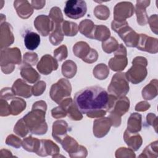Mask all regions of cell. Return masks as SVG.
Instances as JSON below:
<instances>
[{"instance_id": "1", "label": "cell", "mask_w": 158, "mask_h": 158, "mask_svg": "<svg viewBox=\"0 0 158 158\" xmlns=\"http://www.w3.org/2000/svg\"><path fill=\"white\" fill-rule=\"evenodd\" d=\"M117 99L102 88L93 86L77 92L73 102L81 113L91 118H100L110 110Z\"/></svg>"}, {"instance_id": "2", "label": "cell", "mask_w": 158, "mask_h": 158, "mask_svg": "<svg viewBox=\"0 0 158 158\" xmlns=\"http://www.w3.org/2000/svg\"><path fill=\"white\" fill-rule=\"evenodd\" d=\"M47 105L44 101L35 102L32 109L23 119L30 131L35 135H44L47 132L48 125L45 121Z\"/></svg>"}, {"instance_id": "3", "label": "cell", "mask_w": 158, "mask_h": 158, "mask_svg": "<svg viewBox=\"0 0 158 158\" xmlns=\"http://www.w3.org/2000/svg\"><path fill=\"white\" fill-rule=\"evenodd\" d=\"M12 88H4L1 91L0 114L7 116L17 115L26 107V102L22 98L15 97Z\"/></svg>"}, {"instance_id": "4", "label": "cell", "mask_w": 158, "mask_h": 158, "mask_svg": "<svg viewBox=\"0 0 158 158\" xmlns=\"http://www.w3.org/2000/svg\"><path fill=\"white\" fill-rule=\"evenodd\" d=\"M111 27L114 31L118 33L127 46L136 47L139 35L129 27L126 20L116 21L114 20L112 22Z\"/></svg>"}, {"instance_id": "5", "label": "cell", "mask_w": 158, "mask_h": 158, "mask_svg": "<svg viewBox=\"0 0 158 158\" xmlns=\"http://www.w3.org/2000/svg\"><path fill=\"white\" fill-rule=\"evenodd\" d=\"M0 64L2 72L6 74L14 71L15 64L21 62V52L19 48H4L1 49Z\"/></svg>"}, {"instance_id": "6", "label": "cell", "mask_w": 158, "mask_h": 158, "mask_svg": "<svg viewBox=\"0 0 158 158\" xmlns=\"http://www.w3.org/2000/svg\"><path fill=\"white\" fill-rule=\"evenodd\" d=\"M132 64V67L125 73V75L128 81L133 84H138L143 81L147 76L148 61L145 57L138 56L133 60Z\"/></svg>"}, {"instance_id": "7", "label": "cell", "mask_w": 158, "mask_h": 158, "mask_svg": "<svg viewBox=\"0 0 158 158\" xmlns=\"http://www.w3.org/2000/svg\"><path fill=\"white\" fill-rule=\"evenodd\" d=\"M107 90L110 94L117 98L125 96L129 91V84L125 73L118 72L115 73L112 78Z\"/></svg>"}, {"instance_id": "8", "label": "cell", "mask_w": 158, "mask_h": 158, "mask_svg": "<svg viewBox=\"0 0 158 158\" xmlns=\"http://www.w3.org/2000/svg\"><path fill=\"white\" fill-rule=\"evenodd\" d=\"M72 91V86L67 79L60 78L56 83L51 86L49 95L52 101L59 105L65 99L69 98Z\"/></svg>"}, {"instance_id": "9", "label": "cell", "mask_w": 158, "mask_h": 158, "mask_svg": "<svg viewBox=\"0 0 158 158\" xmlns=\"http://www.w3.org/2000/svg\"><path fill=\"white\" fill-rule=\"evenodd\" d=\"M130 107V101L128 98L123 96L117 98L112 109L109 111V118L112 122V125L117 127L121 123V117L128 112Z\"/></svg>"}, {"instance_id": "10", "label": "cell", "mask_w": 158, "mask_h": 158, "mask_svg": "<svg viewBox=\"0 0 158 158\" xmlns=\"http://www.w3.org/2000/svg\"><path fill=\"white\" fill-rule=\"evenodd\" d=\"M74 54L82 59L83 61L91 64L96 62L98 57V52L89 47V46L84 41L77 43L73 47Z\"/></svg>"}, {"instance_id": "11", "label": "cell", "mask_w": 158, "mask_h": 158, "mask_svg": "<svg viewBox=\"0 0 158 158\" xmlns=\"http://www.w3.org/2000/svg\"><path fill=\"white\" fill-rule=\"evenodd\" d=\"M64 11L66 16L70 19H80L86 13V2L82 0H69L65 2Z\"/></svg>"}, {"instance_id": "12", "label": "cell", "mask_w": 158, "mask_h": 158, "mask_svg": "<svg viewBox=\"0 0 158 158\" xmlns=\"http://www.w3.org/2000/svg\"><path fill=\"white\" fill-rule=\"evenodd\" d=\"M63 149L69 153L70 157H86L88 151L86 149L78 143L72 137L67 135L61 141Z\"/></svg>"}, {"instance_id": "13", "label": "cell", "mask_w": 158, "mask_h": 158, "mask_svg": "<svg viewBox=\"0 0 158 158\" xmlns=\"http://www.w3.org/2000/svg\"><path fill=\"white\" fill-rule=\"evenodd\" d=\"M134 12L135 8L131 2L127 1L118 2L114 9V19L116 21H124L131 17Z\"/></svg>"}, {"instance_id": "14", "label": "cell", "mask_w": 158, "mask_h": 158, "mask_svg": "<svg viewBox=\"0 0 158 158\" xmlns=\"http://www.w3.org/2000/svg\"><path fill=\"white\" fill-rule=\"evenodd\" d=\"M34 26L37 31L43 36H48L54 29V23L49 16L40 15L34 21Z\"/></svg>"}, {"instance_id": "15", "label": "cell", "mask_w": 158, "mask_h": 158, "mask_svg": "<svg viewBox=\"0 0 158 158\" xmlns=\"http://www.w3.org/2000/svg\"><path fill=\"white\" fill-rule=\"evenodd\" d=\"M139 38L136 48L141 51L152 54L158 51V41L157 38L147 36L145 34H139Z\"/></svg>"}, {"instance_id": "16", "label": "cell", "mask_w": 158, "mask_h": 158, "mask_svg": "<svg viewBox=\"0 0 158 158\" xmlns=\"http://www.w3.org/2000/svg\"><path fill=\"white\" fill-rule=\"evenodd\" d=\"M38 70L43 75H49L58 68L57 60L49 54L43 56L36 65Z\"/></svg>"}, {"instance_id": "17", "label": "cell", "mask_w": 158, "mask_h": 158, "mask_svg": "<svg viewBox=\"0 0 158 158\" xmlns=\"http://www.w3.org/2000/svg\"><path fill=\"white\" fill-rule=\"evenodd\" d=\"M111 126L112 122L109 117L98 118L93 122V134L97 138H102L107 134Z\"/></svg>"}, {"instance_id": "18", "label": "cell", "mask_w": 158, "mask_h": 158, "mask_svg": "<svg viewBox=\"0 0 158 158\" xmlns=\"http://www.w3.org/2000/svg\"><path fill=\"white\" fill-rule=\"evenodd\" d=\"M12 28L7 22L1 23L0 32V46L1 49L6 48L11 45L14 41V37L12 31Z\"/></svg>"}, {"instance_id": "19", "label": "cell", "mask_w": 158, "mask_h": 158, "mask_svg": "<svg viewBox=\"0 0 158 158\" xmlns=\"http://www.w3.org/2000/svg\"><path fill=\"white\" fill-rule=\"evenodd\" d=\"M66 110L67 115L73 120H80L83 118L81 112L78 110L71 98H67L63 100L59 104Z\"/></svg>"}, {"instance_id": "20", "label": "cell", "mask_w": 158, "mask_h": 158, "mask_svg": "<svg viewBox=\"0 0 158 158\" xmlns=\"http://www.w3.org/2000/svg\"><path fill=\"white\" fill-rule=\"evenodd\" d=\"M41 145L39 151L36 154L40 156L48 155L56 157V154L59 153L60 149L57 144L49 139H41Z\"/></svg>"}, {"instance_id": "21", "label": "cell", "mask_w": 158, "mask_h": 158, "mask_svg": "<svg viewBox=\"0 0 158 158\" xmlns=\"http://www.w3.org/2000/svg\"><path fill=\"white\" fill-rule=\"evenodd\" d=\"M68 130L69 126L65 121L57 120L52 125V136L57 142L60 143L62 140L67 135Z\"/></svg>"}, {"instance_id": "22", "label": "cell", "mask_w": 158, "mask_h": 158, "mask_svg": "<svg viewBox=\"0 0 158 158\" xmlns=\"http://www.w3.org/2000/svg\"><path fill=\"white\" fill-rule=\"evenodd\" d=\"M12 90L15 95L28 98L31 96L32 86L27 85L22 79H17L12 86Z\"/></svg>"}, {"instance_id": "23", "label": "cell", "mask_w": 158, "mask_h": 158, "mask_svg": "<svg viewBox=\"0 0 158 158\" xmlns=\"http://www.w3.org/2000/svg\"><path fill=\"white\" fill-rule=\"evenodd\" d=\"M150 1H137L136 4L135 12L137 22L140 25H145L148 23V16L146 8L149 6Z\"/></svg>"}, {"instance_id": "24", "label": "cell", "mask_w": 158, "mask_h": 158, "mask_svg": "<svg viewBox=\"0 0 158 158\" xmlns=\"http://www.w3.org/2000/svg\"><path fill=\"white\" fill-rule=\"evenodd\" d=\"M123 139L128 146L133 151L138 150L142 145V138L138 133H131L126 130L123 134Z\"/></svg>"}, {"instance_id": "25", "label": "cell", "mask_w": 158, "mask_h": 158, "mask_svg": "<svg viewBox=\"0 0 158 158\" xmlns=\"http://www.w3.org/2000/svg\"><path fill=\"white\" fill-rule=\"evenodd\" d=\"M14 6L18 15L22 19H28L33 12V9L28 1H15Z\"/></svg>"}, {"instance_id": "26", "label": "cell", "mask_w": 158, "mask_h": 158, "mask_svg": "<svg viewBox=\"0 0 158 158\" xmlns=\"http://www.w3.org/2000/svg\"><path fill=\"white\" fill-rule=\"evenodd\" d=\"M127 55L114 54V57L109 61V66L113 71L119 72L124 70L127 65Z\"/></svg>"}, {"instance_id": "27", "label": "cell", "mask_w": 158, "mask_h": 158, "mask_svg": "<svg viewBox=\"0 0 158 158\" xmlns=\"http://www.w3.org/2000/svg\"><path fill=\"white\" fill-rule=\"evenodd\" d=\"M20 75L24 80L30 83H34L40 78V75L33 68L24 64L21 68Z\"/></svg>"}, {"instance_id": "28", "label": "cell", "mask_w": 158, "mask_h": 158, "mask_svg": "<svg viewBox=\"0 0 158 158\" xmlns=\"http://www.w3.org/2000/svg\"><path fill=\"white\" fill-rule=\"evenodd\" d=\"M142 116L138 113H132L127 123V130L131 133H138L141 130Z\"/></svg>"}, {"instance_id": "29", "label": "cell", "mask_w": 158, "mask_h": 158, "mask_svg": "<svg viewBox=\"0 0 158 158\" xmlns=\"http://www.w3.org/2000/svg\"><path fill=\"white\" fill-rule=\"evenodd\" d=\"M24 43L28 49L31 51L35 50L40 43V36L36 33L28 31L25 35Z\"/></svg>"}, {"instance_id": "30", "label": "cell", "mask_w": 158, "mask_h": 158, "mask_svg": "<svg viewBox=\"0 0 158 158\" xmlns=\"http://www.w3.org/2000/svg\"><path fill=\"white\" fill-rule=\"evenodd\" d=\"M40 145L41 141L31 136L24 138L22 141V146L25 150L28 152H35L36 154L39 151Z\"/></svg>"}, {"instance_id": "31", "label": "cell", "mask_w": 158, "mask_h": 158, "mask_svg": "<svg viewBox=\"0 0 158 158\" xmlns=\"http://www.w3.org/2000/svg\"><path fill=\"white\" fill-rule=\"evenodd\" d=\"M157 95V80H152L142 90V96L146 100H151Z\"/></svg>"}, {"instance_id": "32", "label": "cell", "mask_w": 158, "mask_h": 158, "mask_svg": "<svg viewBox=\"0 0 158 158\" xmlns=\"http://www.w3.org/2000/svg\"><path fill=\"white\" fill-rule=\"evenodd\" d=\"M110 31L109 29L104 25H95L92 35L91 39L104 41L110 38Z\"/></svg>"}, {"instance_id": "33", "label": "cell", "mask_w": 158, "mask_h": 158, "mask_svg": "<svg viewBox=\"0 0 158 158\" xmlns=\"http://www.w3.org/2000/svg\"><path fill=\"white\" fill-rule=\"evenodd\" d=\"M77 67L76 64L70 60H67L65 61L62 65V75L67 78H73L77 73Z\"/></svg>"}, {"instance_id": "34", "label": "cell", "mask_w": 158, "mask_h": 158, "mask_svg": "<svg viewBox=\"0 0 158 158\" xmlns=\"http://www.w3.org/2000/svg\"><path fill=\"white\" fill-rule=\"evenodd\" d=\"M95 25L89 19H85L82 20L79 25L78 30L80 32L86 37L91 39Z\"/></svg>"}, {"instance_id": "35", "label": "cell", "mask_w": 158, "mask_h": 158, "mask_svg": "<svg viewBox=\"0 0 158 158\" xmlns=\"http://www.w3.org/2000/svg\"><path fill=\"white\" fill-rule=\"evenodd\" d=\"M54 29L49 35V41L52 45L56 46L59 44L64 39V33L62 30L61 24L54 25Z\"/></svg>"}, {"instance_id": "36", "label": "cell", "mask_w": 158, "mask_h": 158, "mask_svg": "<svg viewBox=\"0 0 158 158\" xmlns=\"http://www.w3.org/2000/svg\"><path fill=\"white\" fill-rule=\"evenodd\" d=\"M61 28L64 35L68 36L76 35L78 31V27L76 23L67 20L63 21Z\"/></svg>"}, {"instance_id": "37", "label": "cell", "mask_w": 158, "mask_h": 158, "mask_svg": "<svg viewBox=\"0 0 158 158\" xmlns=\"http://www.w3.org/2000/svg\"><path fill=\"white\" fill-rule=\"evenodd\" d=\"M109 73V69L104 64H98L93 69V75L98 80L106 79Z\"/></svg>"}, {"instance_id": "38", "label": "cell", "mask_w": 158, "mask_h": 158, "mask_svg": "<svg viewBox=\"0 0 158 158\" xmlns=\"http://www.w3.org/2000/svg\"><path fill=\"white\" fill-rule=\"evenodd\" d=\"M118 45L117 41L114 37H110L102 43L103 51L109 54L115 51L117 49Z\"/></svg>"}, {"instance_id": "39", "label": "cell", "mask_w": 158, "mask_h": 158, "mask_svg": "<svg viewBox=\"0 0 158 158\" xmlns=\"http://www.w3.org/2000/svg\"><path fill=\"white\" fill-rule=\"evenodd\" d=\"M30 131L27 125L25 124L23 118L20 119L15 124L14 132L20 137H25Z\"/></svg>"}, {"instance_id": "40", "label": "cell", "mask_w": 158, "mask_h": 158, "mask_svg": "<svg viewBox=\"0 0 158 158\" xmlns=\"http://www.w3.org/2000/svg\"><path fill=\"white\" fill-rule=\"evenodd\" d=\"M94 14L98 19L106 20L109 17L110 11L107 6L104 5H98L94 8Z\"/></svg>"}, {"instance_id": "41", "label": "cell", "mask_w": 158, "mask_h": 158, "mask_svg": "<svg viewBox=\"0 0 158 158\" xmlns=\"http://www.w3.org/2000/svg\"><path fill=\"white\" fill-rule=\"evenodd\" d=\"M49 17L54 22V25L61 24V22H63V15L60 9L58 7H54L51 9Z\"/></svg>"}, {"instance_id": "42", "label": "cell", "mask_w": 158, "mask_h": 158, "mask_svg": "<svg viewBox=\"0 0 158 158\" xmlns=\"http://www.w3.org/2000/svg\"><path fill=\"white\" fill-rule=\"evenodd\" d=\"M154 154L157 156V141L151 143L148 146L139 157H155Z\"/></svg>"}, {"instance_id": "43", "label": "cell", "mask_w": 158, "mask_h": 158, "mask_svg": "<svg viewBox=\"0 0 158 158\" xmlns=\"http://www.w3.org/2000/svg\"><path fill=\"white\" fill-rule=\"evenodd\" d=\"M67 56V48L65 45H62L54 51V56L55 59L59 62L65 59Z\"/></svg>"}, {"instance_id": "44", "label": "cell", "mask_w": 158, "mask_h": 158, "mask_svg": "<svg viewBox=\"0 0 158 158\" xmlns=\"http://www.w3.org/2000/svg\"><path fill=\"white\" fill-rule=\"evenodd\" d=\"M38 59V55L35 52H26L23 56V64L33 66L36 64Z\"/></svg>"}, {"instance_id": "45", "label": "cell", "mask_w": 158, "mask_h": 158, "mask_svg": "<svg viewBox=\"0 0 158 158\" xmlns=\"http://www.w3.org/2000/svg\"><path fill=\"white\" fill-rule=\"evenodd\" d=\"M6 143V144L13 146L17 149L19 148L21 146H22V140L14 135H10L7 137Z\"/></svg>"}, {"instance_id": "46", "label": "cell", "mask_w": 158, "mask_h": 158, "mask_svg": "<svg viewBox=\"0 0 158 158\" xmlns=\"http://www.w3.org/2000/svg\"><path fill=\"white\" fill-rule=\"evenodd\" d=\"M46 83L43 81H40L36 83L33 86H32V93L34 96H38L43 94L46 89Z\"/></svg>"}, {"instance_id": "47", "label": "cell", "mask_w": 158, "mask_h": 158, "mask_svg": "<svg viewBox=\"0 0 158 158\" xmlns=\"http://www.w3.org/2000/svg\"><path fill=\"white\" fill-rule=\"evenodd\" d=\"M51 114L54 118H60L65 117L67 115V112L65 109L59 105L58 107L52 109Z\"/></svg>"}, {"instance_id": "48", "label": "cell", "mask_w": 158, "mask_h": 158, "mask_svg": "<svg viewBox=\"0 0 158 158\" xmlns=\"http://www.w3.org/2000/svg\"><path fill=\"white\" fill-rule=\"evenodd\" d=\"M148 22L152 32L157 34V14L152 15L148 19Z\"/></svg>"}, {"instance_id": "49", "label": "cell", "mask_w": 158, "mask_h": 158, "mask_svg": "<svg viewBox=\"0 0 158 158\" xmlns=\"http://www.w3.org/2000/svg\"><path fill=\"white\" fill-rule=\"evenodd\" d=\"M147 122L148 123L154 127L156 131L157 132V118L156 115L152 113H149L147 115Z\"/></svg>"}, {"instance_id": "50", "label": "cell", "mask_w": 158, "mask_h": 158, "mask_svg": "<svg viewBox=\"0 0 158 158\" xmlns=\"http://www.w3.org/2000/svg\"><path fill=\"white\" fill-rule=\"evenodd\" d=\"M150 107V104L146 101H141L138 103L135 106L136 111H146Z\"/></svg>"}, {"instance_id": "51", "label": "cell", "mask_w": 158, "mask_h": 158, "mask_svg": "<svg viewBox=\"0 0 158 158\" xmlns=\"http://www.w3.org/2000/svg\"><path fill=\"white\" fill-rule=\"evenodd\" d=\"M31 6L35 9H40L45 6V1H31Z\"/></svg>"}]
</instances>
